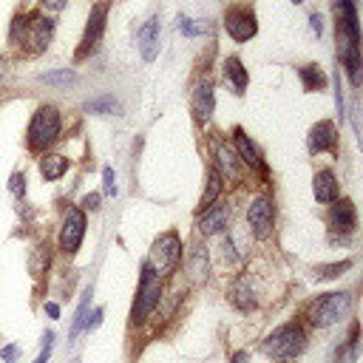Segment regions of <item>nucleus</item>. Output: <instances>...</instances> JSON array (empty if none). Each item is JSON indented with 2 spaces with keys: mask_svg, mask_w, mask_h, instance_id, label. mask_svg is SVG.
<instances>
[{
  "mask_svg": "<svg viewBox=\"0 0 363 363\" xmlns=\"http://www.w3.org/2000/svg\"><path fill=\"white\" fill-rule=\"evenodd\" d=\"M292 3H303V0H292Z\"/></svg>",
  "mask_w": 363,
  "mask_h": 363,
  "instance_id": "nucleus-40",
  "label": "nucleus"
},
{
  "mask_svg": "<svg viewBox=\"0 0 363 363\" xmlns=\"http://www.w3.org/2000/svg\"><path fill=\"white\" fill-rule=\"evenodd\" d=\"M0 354H3V360H9V363H11V360L17 357V346H6Z\"/></svg>",
  "mask_w": 363,
  "mask_h": 363,
  "instance_id": "nucleus-37",
  "label": "nucleus"
},
{
  "mask_svg": "<svg viewBox=\"0 0 363 363\" xmlns=\"http://www.w3.org/2000/svg\"><path fill=\"white\" fill-rule=\"evenodd\" d=\"M224 28H227V34H230L233 40L244 43V40L255 37L258 23H255V14H252L250 9L238 6V9H230V11L224 14Z\"/></svg>",
  "mask_w": 363,
  "mask_h": 363,
  "instance_id": "nucleus-9",
  "label": "nucleus"
},
{
  "mask_svg": "<svg viewBox=\"0 0 363 363\" xmlns=\"http://www.w3.org/2000/svg\"><path fill=\"white\" fill-rule=\"evenodd\" d=\"M303 346H306V335L298 323H284L264 340V352L272 357H295L303 352Z\"/></svg>",
  "mask_w": 363,
  "mask_h": 363,
  "instance_id": "nucleus-4",
  "label": "nucleus"
},
{
  "mask_svg": "<svg viewBox=\"0 0 363 363\" xmlns=\"http://www.w3.org/2000/svg\"><path fill=\"white\" fill-rule=\"evenodd\" d=\"M74 79H77V74L71 68H60V71H51V74H43L40 77V82H45V85H68Z\"/></svg>",
  "mask_w": 363,
  "mask_h": 363,
  "instance_id": "nucleus-27",
  "label": "nucleus"
},
{
  "mask_svg": "<svg viewBox=\"0 0 363 363\" xmlns=\"http://www.w3.org/2000/svg\"><path fill=\"white\" fill-rule=\"evenodd\" d=\"M57 136H60V113H57V108H51V105L37 108V113L31 116V125H28V147L43 150Z\"/></svg>",
  "mask_w": 363,
  "mask_h": 363,
  "instance_id": "nucleus-5",
  "label": "nucleus"
},
{
  "mask_svg": "<svg viewBox=\"0 0 363 363\" xmlns=\"http://www.w3.org/2000/svg\"><path fill=\"white\" fill-rule=\"evenodd\" d=\"M105 17H108V3H96L94 9H91V17H88V26H85V34H82V48L77 51V57H85L88 51H94L96 48V43H99V37H102V31H105Z\"/></svg>",
  "mask_w": 363,
  "mask_h": 363,
  "instance_id": "nucleus-10",
  "label": "nucleus"
},
{
  "mask_svg": "<svg viewBox=\"0 0 363 363\" xmlns=\"http://www.w3.org/2000/svg\"><path fill=\"white\" fill-rule=\"evenodd\" d=\"M45 312H48L51 318H60V306H57V303H45Z\"/></svg>",
  "mask_w": 363,
  "mask_h": 363,
  "instance_id": "nucleus-38",
  "label": "nucleus"
},
{
  "mask_svg": "<svg viewBox=\"0 0 363 363\" xmlns=\"http://www.w3.org/2000/svg\"><path fill=\"white\" fill-rule=\"evenodd\" d=\"M233 301H235V306H241V309H250V306L255 303V298H252V292H250V286H247L244 278L233 286Z\"/></svg>",
  "mask_w": 363,
  "mask_h": 363,
  "instance_id": "nucleus-26",
  "label": "nucleus"
},
{
  "mask_svg": "<svg viewBox=\"0 0 363 363\" xmlns=\"http://www.w3.org/2000/svg\"><path fill=\"white\" fill-rule=\"evenodd\" d=\"M337 54L340 62L346 65L352 82H357V68H360V57H357V14H354V3L352 0H340L337 3Z\"/></svg>",
  "mask_w": 363,
  "mask_h": 363,
  "instance_id": "nucleus-1",
  "label": "nucleus"
},
{
  "mask_svg": "<svg viewBox=\"0 0 363 363\" xmlns=\"http://www.w3.org/2000/svg\"><path fill=\"white\" fill-rule=\"evenodd\" d=\"M352 267V261H337V264H320V267H315V281H329V278H337L343 269H349Z\"/></svg>",
  "mask_w": 363,
  "mask_h": 363,
  "instance_id": "nucleus-25",
  "label": "nucleus"
},
{
  "mask_svg": "<svg viewBox=\"0 0 363 363\" xmlns=\"http://www.w3.org/2000/svg\"><path fill=\"white\" fill-rule=\"evenodd\" d=\"M136 40H139L142 60H145V62H153V60H156V54H159V17H150V20L139 28Z\"/></svg>",
  "mask_w": 363,
  "mask_h": 363,
  "instance_id": "nucleus-12",
  "label": "nucleus"
},
{
  "mask_svg": "<svg viewBox=\"0 0 363 363\" xmlns=\"http://www.w3.org/2000/svg\"><path fill=\"white\" fill-rule=\"evenodd\" d=\"M9 190H11L14 196H23V193H26V176H23V173H14L11 182H9Z\"/></svg>",
  "mask_w": 363,
  "mask_h": 363,
  "instance_id": "nucleus-32",
  "label": "nucleus"
},
{
  "mask_svg": "<svg viewBox=\"0 0 363 363\" xmlns=\"http://www.w3.org/2000/svg\"><path fill=\"white\" fill-rule=\"evenodd\" d=\"M51 31H54V23L45 20V17H14L11 23V43H20V45H28V51H43L51 40Z\"/></svg>",
  "mask_w": 363,
  "mask_h": 363,
  "instance_id": "nucleus-3",
  "label": "nucleus"
},
{
  "mask_svg": "<svg viewBox=\"0 0 363 363\" xmlns=\"http://www.w3.org/2000/svg\"><path fill=\"white\" fill-rule=\"evenodd\" d=\"M224 74L230 77L235 94H244V88H247V71H244V65H241L238 57H227V62H224Z\"/></svg>",
  "mask_w": 363,
  "mask_h": 363,
  "instance_id": "nucleus-21",
  "label": "nucleus"
},
{
  "mask_svg": "<svg viewBox=\"0 0 363 363\" xmlns=\"http://www.w3.org/2000/svg\"><path fill=\"white\" fill-rule=\"evenodd\" d=\"M85 235V216L79 207H71L62 218V230H60V250L74 255L79 250V241Z\"/></svg>",
  "mask_w": 363,
  "mask_h": 363,
  "instance_id": "nucleus-8",
  "label": "nucleus"
},
{
  "mask_svg": "<svg viewBox=\"0 0 363 363\" xmlns=\"http://www.w3.org/2000/svg\"><path fill=\"white\" fill-rule=\"evenodd\" d=\"M190 275H193V281H201L207 275V255L204 252H196V258L190 261Z\"/></svg>",
  "mask_w": 363,
  "mask_h": 363,
  "instance_id": "nucleus-28",
  "label": "nucleus"
},
{
  "mask_svg": "<svg viewBox=\"0 0 363 363\" xmlns=\"http://www.w3.org/2000/svg\"><path fill=\"white\" fill-rule=\"evenodd\" d=\"M233 363H250L247 352H235V354H233Z\"/></svg>",
  "mask_w": 363,
  "mask_h": 363,
  "instance_id": "nucleus-39",
  "label": "nucleus"
},
{
  "mask_svg": "<svg viewBox=\"0 0 363 363\" xmlns=\"http://www.w3.org/2000/svg\"><path fill=\"white\" fill-rule=\"evenodd\" d=\"M309 23H312V31L320 37V31H323V20H320V14H312V17H309Z\"/></svg>",
  "mask_w": 363,
  "mask_h": 363,
  "instance_id": "nucleus-35",
  "label": "nucleus"
},
{
  "mask_svg": "<svg viewBox=\"0 0 363 363\" xmlns=\"http://www.w3.org/2000/svg\"><path fill=\"white\" fill-rule=\"evenodd\" d=\"M65 3H68V0H43V6H45L48 11H60Z\"/></svg>",
  "mask_w": 363,
  "mask_h": 363,
  "instance_id": "nucleus-36",
  "label": "nucleus"
},
{
  "mask_svg": "<svg viewBox=\"0 0 363 363\" xmlns=\"http://www.w3.org/2000/svg\"><path fill=\"white\" fill-rule=\"evenodd\" d=\"M349 306H352V295L349 292H329V295L318 298L309 306V320L315 326H332L349 312Z\"/></svg>",
  "mask_w": 363,
  "mask_h": 363,
  "instance_id": "nucleus-6",
  "label": "nucleus"
},
{
  "mask_svg": "<svg viewBox=\"0 0 363 363\" xmlns=\"http://www.w3.org/2000/svg\"><path fill=\"white\" fill-rule=\"evenodd\" d=\"M102 187H105L108 196H116V179H113V170L111 167L102 170Z\"/></svg>",
  "mask_w": 363,
  "mask_h": 363,
  "instance_id": "nucleus-31",
  "label": "nucleus"
},
{
  "mask_svg": "<svg viewBox=\"0 0 363 363\" xmlns=\"http://www.w3.org/2000/svg\"><path fill=\"white\" fill-rule=\"evenodd\" d=\"M99 323H102V309H94V312H91V318H85V329L91 332V329H96Z\"/></svg>",
  "mask_w": 363,
  "mask_h": 363,
  "instance_id": "nucleus-33",
  "label": "nucleus"
},
{
  "mask_svg": "<svg viewBox=\"0 0 363 363\" xmlns=\"http://www.w3.org/2000/svg\"><path fill=\"white\" fill-rule=\"evenodd\" d=\"M85 111H91V113H119V102L113 96H99V99H88Z\"/></svg>",
  "mask_w": 363,
  "mask_h": 363,
  "instance_id": "nucleus-24",
  "label": "nucleus"
},
{
  "mask_svg": "<svg viewBox=\"0 0 363 363\" xmlns=\"http://www.w3.org/2000/svg\"><path fill=\"white\" fill-rule=\"evenodd\" d=\"M247 221H250V230L255 238H267L272 233V201L269 199H255L247 210Z\"/></svg>",
  "mask_w": 363,
  "mask_h": 363,
  "instance_id": "nucleus-11",
  "label": "nucleus"
},
{
  "mask_svg": "<svg viewBox=\"0 0 363 363\" xmlns=\"http://www.w3.org/2000/svg\"><path fill=\"white\" fill-rule=\"evenodd\" d=\"M88 303H91V292H85V301L79 303V309H77V318H74V326H71V337L85 326V318H88Z\"/></svg>",
  "mask_w": 363,
  "mask_h": 363,
  "instance_id": "nucleus-29",
  "label": "nucleus"
},
{
  "mask_svg": "<svg viewBox=\"0 0 363 363\" xmlns=\"http://www.w3.org/2000/svg\"><path fill=\"white\" fill-rule=\"evenodd\" d=\"M179 31H182L184 37H199L204 28H201V26H196L190 17H184V14H182V17H179Z\"/></svg>",
  "mask_w": 363,
  "mask_h": 363,
  "instance_id": "nucleus-30",
  "label": "nucleus"
},
{
  "mask_svg": "<svg viewBox=\"0 0 363 363\" xmlns=\"http://www.w3.org/2000/svg\"><path fill=\"white\" fill-rule=\"evenodd\" d=\"M337 145V130L332 122H318L309 130V150L312 153H323V150H335Z\"/></svg>",
  "mask_w": 363,
  "mask_h": 363,
  "instance_id": "nucleus-13",
  "label": "nucleus"
},
{
  "mask_svg": "<svg viewBox=\"0 0 363 363\" xmlns=\"http://www.w3.org/2000/svg\"><path fill=\"white\" fill-rule=\"evenodd\" d=\"M227 218H230V207H227V204L207 207V213H204L201 221H199V230H201L204 235H213V233H218L221 227H227Z\"/></svg>",
  "mask_w": 363,
  "mask_h": 363,
  "instance_id": "nucleus-16",
  "label": "nucleus"
},
{
  "mask_svg": "<svg viewBox=\"0 0 363 363\" xmlns=\"http://www.w3.org/2000/svg\"><path fill=\"white\" fill-rule=\"evenodd\" d=\"M179 255H182V241L176 233H164L156 238L153 250H150V267L162 275V272H170L176 264H179Z\"/></svg>",
  "mask_w": 363,
  "mask_h": 363,
  "instance_id": "nucleus-7",
  "label": "nucleus"
},
{
  "mask_svg": "<svg viewBox=\"0 0 363 363\" xmlns=\"http://www.w3.org/2000/svg\"><path fill=\"white\" fill-rule=\"evenodd\" d=\"M312 193H315V199H318V201H323V204L337 199V182H335L332 170H320V173H315Z\"/></svg>",
  "mask_w": 363,
  "mask_h": 363,
  "instance_id": "nucleus-17",
  "label": "nucleus"
},
{
  "mask_svg": "<svg viewBox=\"0 0 363 363\" xmlns=\"http://www.w3.org/2000/svg\"><path fill=\"white\" fill-rule=\"evenodd\" d=\"M162 298V275L145 261L142 264V278H139V289H136V301H133V309H130V318L133 323H142L159 303Z\"/></svg>",
  "mask_w": 363,
  "mask_h": 363,
  "instance_id": "nucleus-2",
  "label": "nucleus"
},
{
  "mask_svg": "<svg viewBox=\"0 0 363 363\" xmlns=\"http://www.w3.org/2000/svg\"><path fill=\"white\" fill-rule=\"evenodd\" d=\"M213 105H216V96H213V85H210L207 79H201V82L196 85V91H193V113H196V119H199V122L210 119V113H213Z\"/></svg>",
  "mask_w": 363,
  "mask_h": 363,
  "instance_id": "nucleus-15",
  "label": "nucleus"
},
{
  "mask_svg": "<svg viewBox=\"0 0 363 363\" xmlns=\"http://www.w3.org/2000/svg\"><path fill=\"white\" fill-rule=\"evenodd\" d=\"M216 159H218V167H221L230 179H238L241 167H238V156H235V150H233L230 145L218 142V145H216Z\"/></svg>",
  "mask_w": 363,
  "mask_h": 363,
  "instance_id": "nucleus-19",
  "label": "nucleus"
},
{
  "mask_svg": "<svg viewBox=\"0 0 363 363\" xmlns=\"http://www.w3.org/2000/svg\"><path fill=\"white\" fill-rule=\"evenodd\" d=\"M218 193H221V173H218V170H210V173H207V190H204V196H201V207L207 210V207L216 201Z\"/></svg>",
  "mask_w": 363,
  "mask_h": 363,
  "instance_id": "nucleus-23",
  "label": "nucleus"
},
{
  "mask_svg": "<svg viewBox=\"0 0 363 363\" xmlns=\"http://www.w3.org/2000/svg\"><path fill=\"white\" fill-rule=\"evenodd\" d=\"M235 147H238V153H241V162H244V164H250V167H255V170H264V162H261V156H258L255 145L250 142V136H247L241 128H235Z\"/></svg>",
  "mask_w": 363,
  "mask_h": 363,
  "instance_id": "nucleus-18",
  "label": "nucleus"
},
{
  "mask_svg": "<svg viewBox=\"0 0 363 363\" xmlns=\"http://www.w3.org/2000/svg\"><path fill=\"white\" fill-rule=\"evenodd\" d=\"M82 204H85L88 210H96V207H99V196H96V193H88V196L82 199Z\"/></svg>",
  "mask_w": 363,
  "mask_h": 363,
  "instance_id": "nucleus-34",
  "label": "nucleus"
},
{
  "mask_svg": "<svg viewBox=\"0 0 363 363\" xmlns=\"http://www.w3.org/2000/svg\"><path fill=\"white\" fill-rule=\"evenodd\" d=\"M301 79H303V88H306V91H320V88L326 85V77L320 74L318 65H303V68H301Z\"/></svg>",
  "mask_w": 363,
  "mask_h": 363,
  "instance_id": "nucleus-22",
  "label": "nucleus"
},
{
  "mask_svg": "<svg viewBox=\"0 0 363 363\" xmlns=\"http://www.w3.org/2000/svg\"><path fill=\"white\" fill-rule=\"evenodd\" d=\"M329 221H332V230H337V233H352V230H354V224H357V216H354V204H352L349 199H340V201H335Z\"/></svg>",
  "mask_w": 363,
  "mask_h": 363,
  "instance_id": "nucleus-14",
  "label": "nucleus"
},
{
  "mask_svg": "<svg viewBox=\"0 0 363 363\" xmlns=\"http://www.w3.org/2000/svg\"><path fill=\"white\" fill-rule=\"evenodd\" d=\"M65 170H68V159H65V156H60V153H48V156H43V159H40V173H43L48 182L60 179Z\"/></svg>",
  "mask_w": 363,
  "mask_h": 363,
  "instance_id": "nucleus-20",
  "label": "nucleus"
}]
</instances>
